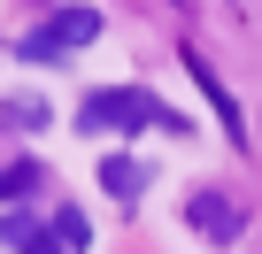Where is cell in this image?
I'll return each instance as SVG.
<instances>
[{"label":"cell","mask_w":262,"mask_h":254,"mask_svg":"<svg viewBox=\"0 0 262 254\" xmlns=\"http://www.w3.org/2000/svg\"><path fill=\"white\" fill-rule=\"evenodd\" d=\"M77 123H85V131H108V123H116V131H162V108H155V93L123 85V93H93Z\"/></svg>","instance_id":"obj_1"},{"label":"cell","mask_w":262,"mask_h":254,"mask_svg":"<svg viewBox=\"0 0 262 254\" xmlns=\"http://www.w3.org/2000/svg\"><path fill=\"white\" fill-rule=\"evenodd\" d=\"M185 216H193V231H201V239H239V231H247V216H239L224 193H193V200H185Z\"/></svg>","instance_id":"obj_2"},{"label":"cell","mask_w":262,"mask_h":254,"mask_svg":"<svg viewBox=\"0 0 262 254\" xmlns=\"http://www.w3.org/2000/svg\"><path fill=\"white\" fill-rule=\"evenodd\" d=\"M100 185H108L116 200H139L155 177H147V162H131V154H108V162H100Z\"/></svg>","instance_id":"obj_3"},{"label":"cell","mask_w":262,"mask_h":254,"mask_svg":"<svg viewBox=\"0 0 262 254\" xmlns=\"http://www.w3.org/2000/svg\"><path fill=\"white\" fill-rule=\"evenodd\" d=\"M185 62H193V77H201V93H208V100H216V116H224V131H231V139H239V131H247V116H239V100H231V93H224V77H216V70H208V62H201V54H185Z\"/></svg>","instance_id":"obj_4"},{"label":"cell","mask_w":262,"mask_h":254,"mask_svg":"<svg viewBox=\"0 0 262 254\" xmlns=\"http://www.w3.org/2000/svg\"><path fill=\"white\" fill-rule=\"evenodd\" d=\"M47 31H54L62 47H93V39H100V8H62Z\"/></svg>","instance_id":"obj_5"},{"label":"cell","mask_w":262,"mask_h":254,"mask_svg":"<svg viewBox=\"0 0 262 254\" xmlns=\"http://www.w3.org/2000/svg\"><path fill=\"white\" fill-rule=\"evenodd\" d=\"M54 239H62V254H85V246H93V223H85V208H54Z\"/></svg>","instance_id":"obj_6"},{"label":"cell","mask_w":262,"mask_h":254,"mask_svg":"<svg viewBox=\"0 0 262 254\" xmlns=\"http://www.w3.org/2000/svg\"><path fill=\"white\" fill-rule=\"evenodd\" d=\"M39 231H47V223H39L31 208H8V216H0V246H16V254H24V246H31Z\"/></svg>","instance_id":"obj_7"},{"label":"cell","mask_w":262,"mask_h":254,"mask_svg":"<svg viewBox=\"0 0 262 254\" xmlns=\"http://www.w3.org/2000/svg\"><path fill=\"white\" fill-rule=\"evenodd\" d=\"M0 116L24 123V131H39V123H47V100H39V93H16V100H0Z\"/></svg>","instance_id":"obj_8"},{"label":"cell","mask_w":262,"mask_h":254,"mask_svg":"<svg viewBox=\"0 0 262 254\" xmlns=\"http://www.w3.org/2000/svg\"><path fill=\"white\" fill-rule=\"evenodd\" d=\"M62 54H70V47H62V39L47 31V24H39L31 39H24V62H62Z\"/></svg>","instance_id":"obj_9"},{"label":"cell","mask_w":262,"mask_h":254,"mask_svg":"<svg viewBox=\"0 0 262 254\" xmlns=\"http://www.w3.org/2000/svg\"><path fill=\"white\" fill-rule=\"evenodd\" d=\"M39 185V162H16V170H0V200H16V193H31Z\"/></svg>","instance_id":"obj_10"}]
</instances>
